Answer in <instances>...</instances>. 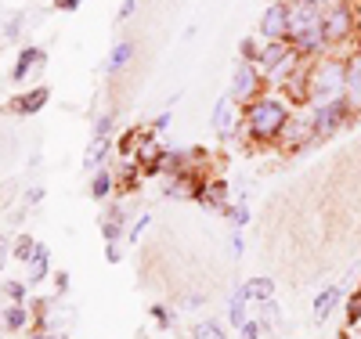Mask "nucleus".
Here are the masks:
<instances>
[{
  "instance_id": "f257e3e1",
  "label": "nucleus",
  "mask_w": 361,
  "mask_h": 339,
  "mask_svg": "<svg viewBox=\"0 0 361 339\" xmlns=\"http://www.w3.org/2000/svg\"><path fill=\"white\" fill-rule=\"evenodd\" d=\"M289 37L304 51L318 47V40L325 37V22H322V15H318L314 4H296L289 11Z\"/></svg>"
},
{
  "instance_id": "f03ea898",
  "label": "nucleus",
  "mask_w": 361,
  "mask_h": 339,
  "mask_svg": "<svg viewBox=\"0 0 361 339\" xmlns=\"http://www.w3.org/2000/svg\"><path fill=\"white\" fill-rule=\"evenodd\" d=\"M286 119H289V112H286V105H279V101H260V105L250 109V127H253L257 137L279 134V130L286 127Z\"/></svg>"
},
{
  "instance_id": "7ed1b4c3",
  "label": "nucleus",
  "mask_w": 361,
  "mask_h": 339,
  "mask_svg": "<svg viewBox=\"0 0 361 339\" xmlns=\"http://www.w3.org/2000/svg\"><path fill=\"white\" fill-rule=\"evenodd\" d=\"M343 87H347V69L340 66V61H325V66L314 73V83H311L314 98H322V101H336Z\"/></svg>"
},
{
  "instance_id": "20e7f679",
  "label": "nucleus",
  "mask_w": 361,
  "mask_h": 339,
  "mask_svg": "<svg viewBox=\"0 0 361 339\" xmlns=\"http://www.w3.org/2000/svg\"><path fill=\"white\" fill-rule=\"evenodd\" d=\"M343 116H347V101H343V98L318 105V112H314V130H318V134H329V130H336Z\"/></svg>"
},
{
  "instance_id": "39448f33",
  "label": "nucleus",
  "mask_w": 361,
  "mask_h": 339,
  "mask_svg": "<svg viewBox=\"0 0 361 339\" xmlns=\"http://www.w3.org/2000/svg\"><path fill=\"white\" fill-rule=\"evenodd\" d=\"M264 33L267 37H282V33H289V8L286 4H275V8H267V15H264Z\"/></svg>"
},
{
  "instance_id": "423d86ee",
  "label": "nucleus",
  "mask_w": 361,
  "mask_h": 339,
  "mask_svg": "<svg viewBox=\"0 0 361 339\" xmlns=\"http://www.w3.org/2000/svg\"><path fill=\"white\" fill-rule=\"evenodd\" d=\"M350 29V11L347 8H336L333 15H329V22H325V37L329 40H336V37H343Z\"/></svg>"
},
{
  "instance_id": "0eeeda50",
  "label": "nucleus",
  "mask_w": 361,
  "mask_h": 339,
  "mask_svg": "<svg viewBox=\"0 0 361 339\" xmlns=\"http://www.w3.org/2000/svg\"><path fill=\"white\" fill-rule=\"evenodd\" d=\"M336 300H340V289H325V292L314 300V321H325L329 314H333Z\"/></svg>"
},
{
  "instance_id": "6e6552de",
  "label": "nucleus",
  "mask_w": 361,
  "mask_h": 339,
  "mask_svg": "<svg viewBox=\"0 0 361 339\" xmlns=\"http://www.w3.org/2000/svg\"><path fill=\"white\" fill-rule=\"evenodd\" d=\"M44 274H47V249L44 245H37V257L29 260V285H37V282H44Z\"/></svg>"
},
{
  "instance_id": "1a4fd4ad",
  "label": "nucleus",
  "mask_w": 361,
  "mask_h": 339,
  "mask_svg": "<svg viewBox=\"0 0 361 339\" xmlns=\"http://www.w3.org/2000/svg\"><path fill=\"white\" fill-rule=\"evenodd\" d=\"M243 289H246L250 300H260V303H264V300H271V292H275V282H271V278H253V282H246Z\"/></svg>"
},
{
  "instance_id": "9d476101",
  "label": "nucleus",
  "mask_w": 361,
  "mask_h": 339,
  "mask_svg": "<svg viewBox=\"0 0 361 339\" xmlns=\"http://www.w3.org/2000/svg\"><path fill=\"white\" fill-rule=\"evenodd\" d=\"M246 289H238L235 296H231V303H228V318H231V325H238V328H243L246 325V314H243V307H246Z\"/></svg>"
},
{
  "instance_id": "9b49d317",
  "label": "nucleus",
  "mask_w": 361,
  "mask_h": 339,
  "mask_svg": "<svg viewBox=\"0 0 361 339\" xmlns=\"http://www.w3.org/2000/svg\"><path fill=\"white\" fill-rule=\"evenodd\" d=\"M47 101V90L40 87V90H33L29 98H22V101H15V112H37L40 105Z\"/></svg>"
},
{
  "instance_id": "f8f14e48",
  "label": "nucleus",
  "mask_w": 361,
  "mask_h": 339,
  "mask_svg": "<svg viewBox=\"0 0 361 339\" xmlns=\"http://www.w3.org/2000/svg\"><path fill=\"white\" fill-rule=\"evenodd\" d=\"M253 90V69L250 66H238V73H235V98L238 94H250Z\"/></svg>"
},
{
  "instance_id": "ddd939ff",
  "label": "nucleus",
  "mask_w": 361,
  "mask_h": 339,
  "mask_svg": "<svg viewBox=\"0 0 361 339\" xmlns=\"http://www.w3.org/2000/svg\"><path fill=\"white\" fill-rule=\"evenodd\" d=\"M11 257H15V260H25V264H29V260L37 257V242L29 238V235H22V238L15 242V253H11Z\"/></svg>"
},
{
  "instance_id": "4468645a",
  "label": "nucleus",
  "mask_w": 361,
  "mask_h": 339,
  "mask_svg": "<svg viewBox=\"0 0 361 339\" xmlns=\"http://www.w3.org/2000/svg\"><path fill=\"white\" fill-rule=\"evenodd\" d=\"M119 224H123V213L112 209L109 217H105V228H102V231H105V242H116V238H119V231H123Z\"/></svg>"
},
{
  "instance_id": "2eb2a0df",
  "label": "nucleus",
  "mask_w": 361,
  "mask_h": 339,
  "mask_svg": "<svg viewBox=\"0 0 361 339\" xmlns=\"http://www.w3.org/2000/svg\"><path fill=\"white\" fill-rule=\"evenodd\" d=\"M214 123H217V130H221V134H228V127H231V94L221 98V105H217V119H214Z\"/></svg>"
},
{
  "instance_id": "dca6fc26",
  "label": "nucleus",
  "mask_w": 361,
  "mask_h": 339,
  "mask_svg": "<svg viewBox=\"0 0 361 339\" xmlns=\"http://www.w3.org/2000/svg\"><path fill=\"white\" fill-rule=\"evenodd\" d=\"M4 325H8V328H22V325H25V307H18V303L8 307V311H4Z\"/></svg>"
},
{
  "instance_id": "f3484780",
  "label": "nucleus",
  "mask_w": 361,
  "mask_h": 339,
  "mask_svg": "<svg viewBox=\"0 0 361 339\" xmlns=\"http://www.w3.org/2000/svg\"><path fill=\"white\" fill-rule=\"evenodd\" d=\"M33 61H40V51H37V47L22 51V58H18V69H15V80H22V76H25V69L33 66Z\"/></svg>"
},
{
  "instance_id": "a211bd4d",
  "label": "nucleus",
  "mask_w": 361,
  "mask_h": 339,
  "mask_svg": "<svg viewBox=\"0 0 361 339\" xmlns=\"http://www.w3.org/2000/svg\"><path fill=\"white\" fill-rule=\"evenodd\" d=\"M130 51H134L130 44H116V51H112V58H109V66H112V69H123L127 58H130Z\"/></svg>"
},
{
  "instance_id": "6ab92c4d",
  "label": "nucleus",
  "mask_w": 361,
  "mask_h": 339,
  "mask_svg": "<svg viewBox=\"0 0 361 339\" xmlns=\"http://www.w3.org/2000/svg\"><path fill=\"white\" fill-rule=\"evenodd\" d=\"M347 83H350V90H357V94H361V54L347 66Z\"/></svg>"
},
{
  "instance_id": "aec40b11",
  "label": "nucleus",
  "mask_w": 361,
  "mask_h": 339,
  "mask_svg": "<svg viewBox=\"0 0 361 339\" xmlns=\"http://www.w3.org/2000/svg\"><path fill=\"white\" fill-rule=\"evenodd\" d=\"M195 339H224V332H221L214 321H202V325L195 328Z\"/></svg>"
},
{
  "instance_id": "412c9836",
  "label": "nucleus",
  "mask_w": 361,
  "mask_h": 339,
  "mask_svg": "<svg viewBox=\"0 0 361 339\" xmlns=\"http://www.w3.org/2000/svg\"><path fill=\"white\" fill-rule=\"evenodd\" d=\"M105 148H109V137H98V144L87 152V166H94V163H98V159L105 156Z\"/></svg>"
},
{
  "instance_id": "4be33fe9",
  "label": "nucleus",
  "mask_w": 361,
  "mask_h": 339,
  "mask_svg": "<svg viewBox=\"0 0 361 339\" xmlns=\"http://www.w3.org/2000/svg\"><path fill=\"white\" fill-rule=\"evenodd\" d=\"M282 58H286V47H282V44H275V47H267V54H264V66H279Z\"/></svg>"
},
{
  "instance_id": "5701e85b",
  "label": "nucleus",
  "mask_w": 361,
  "mask_h": 339,
  "mask_svg": "<svg viewBox=\"0 0 361 339\" xmlns=\"http://www.w3.org/2000/svg\"><path fill=\"white\" fill-rule=\"evenodd\" d=\"M228 217H231L235 228H243V224L250 221V213H246V206H235V209H228Z\"/></svg>"
},
{
  "instance_id": "b1692460",
  "label": "nucleus",
  "mask_w": 361,
  "mask_h": 339,
  "mask_svg": "<svg viewBox=\"0 0 361 339\" xmlns=\"http://www.w3.org/2000/svg\"><path fill=\"white\" fill-rule=\"evenodd\" d=\"M260 318H264V321H279V307L271 303V300H264V303H260Z\"/></svg>"
},
{
  "instance_id": "393cba45",
  "label": "nucleus",
  "mask_w": 361,
  "mask_h": 339,
  "mask_svg": "<svg viewBox=\"0 0 361 339\" xmlns=\"http://www.w3.org/2000/svg\"><path fill=\"white\" fill-rule=\"evenodd\" d=\"M94 195H98V199L109 195V173H98V177H94Z\"/></svg>"
},
{
  "instance_id": "a878e982",
  "label": "nucleus",
  "mask_w": 361,
  "mask_h": 339,
  "mask_svg": "<svg viewBox=\"0 0 361 339\" xmlns=\"http://www.w3.org/2000/svg\"><path fill=\"white\" fill-rule=\"evenodd\" d=\"M260 335V321H246L243 325V339H257Z\"/></svg>"
},
{
  "instance_id": "bb28decb",
  "label": "nucleus",
  "mask_w": 361,
  "mask_h": 339,
  "mask_svg": "<svg viewBox=\"0 0 361 339\" xmlns=\"http://www.w3.org/2000/svg\"><path fill=\"white\" fill-rule=\"evenodd\" d=\"M54 285H58V292H66V289H69V274H66V271H58V278H54Z\"/></svg>"
},
{
  "instance_id": "cd10ccee",
  "label": "nucleus",
  "mask_w": 361,
  "mask_h": 339,
  "mask_svg": "<svg viewBox=\"0 0 361 339\" xmlns=\"http://www.w3.org/2000/svg\"><path fill=\"white\" fill-rule=\"evenodd\" d=\"M145 228H148V213H145V217H141V221H137V228H134V231H130V238H134V242H137V238H141V231H145Z\"/></svg>"
},
{
  "instance_id": "c85d7f7f",
  "label": "nucleus",
  "mask_w": 361,
  "mask_h": 339,
  "mask_svg": "<svg viewBox=\"0 0 361 339\" xmlns=\"http://www.w3.org/2000/svg\"><path fill=\"white\" fill-rule=\"evenodd\" d=\"M105 260H109V264H116V260H119V249H116V242H109V249H105Z\"/></svg>"
},
{
  "instance_id": "c756f323",
  "label": "nucleus",
  "mask_w": 361,
  "mask_h": 339,
  "mask_svg": "<svg viewBox=\"0 0 361 339\" xmlns=\"http://www.w3.org/2000/svg\"><path fill=\"white\" fill-rule=\"evenodd\" d=\"M152 314H156V321H159V325H170V314L163 311V307H156V311H152Z\"/></svg>"
},
{
  "instance_id": "7c9ffc66",
  "label": "nucleus",
  "mask_w": 361,
  "mask_h": 339,
  "mask_svg": "<svg viewBox=\"0 0 361 339\" xmlns=\"http://www.w3.org/2000/svg\"><path fill=\"white\" fill-rule=\"evenodd\" d=\"M22 292H25V289H22V285H18V282H11V285H8V296H15V300H18V296H22Z\"/></svg>"
},
{
  "instance_id": "2f4dec72",
  "label": "nucleus",
  "mask_w": 361,
  "mask_h": 339,
  "mask_svg": "<svg viewBox=\"0 0 361 339\" xmlns=\"http://www.w3.org/2000/svg\"><path fill=\"white\" fill-rule=\"evenodd\" d=\"M76 4H80V0H58V8H66V11H69V8H76Z\"/></svg>"
},
{
  "instance_id": "473e14b6",
  "label": "nucleus",
  "mask_w": 361,
  "mask_h": 339,
  "mask_svg": "<svg viewBox=\"0 0 361 339\" xmlns=\"http://www.w3.org/2000/svg\"><path fill=\"white\" fill-rule=\"evenodd\" d=\"M4 257H8V242L0 238V264H4Z\"/></svg>"
},
{
  "instance_id": "72a5a7b5",
  "label": "nucleus",
  "mask_w": 361,
  "mask_h": 339,
  "mask_svg": "<svg viewBox=\"0 0 361 339\" xmlns=\"http://www.w3.org/2000/svg\"><path fill=\"white\" fill-rule=\"evenodd\" d=\"M304 4H314V8H318V4H322V0H304Z\"/></svg>"
}]
</instances>
